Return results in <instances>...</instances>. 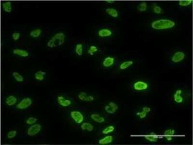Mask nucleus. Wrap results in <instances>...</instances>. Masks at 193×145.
<instances>
[{"mask_svg": "<svg viewBox=\"0 0 193 145\" xmlns=\"http://www.w3.org/2000/svg\"><path fill=\"white\" fill-rule=\"evenodd\" d=\"M176 25V22L172 19L161 18L152 21L151 27L156 30H168L173 29Z\"/></svg>", "mask_w": 193, "mask_h": 145, "instance_id": "1", "label": "nucleus"}, {"mask_svg": "<svg viewBox=\"0 0 193 145\" xmlns=\"http://www.w3.org/2000/svg\"><path fill=\"white\" fill-rule=\"evenodd\" d=\"M66 36L63 32H58L53 35L47 42L46 45L50 49L63 45L65 42Z\"/></svg>", "mask_w": 193, "mask_h": 145, "instance_id": "2", "label": "nucleus"}, {"mask_svg": "<svg viewBox=\"0 0 193 145\" xmlns=\"http://www.w3.org/2000/svg\"><path fill=\"white\" fill-rule=\"evenodd\" d=\"M132 88L136 91H144L149 89V84L144 80H138L133 84Z\"/></svg>", "mask_w": 193, "mask_h": 145, "instance_id": "3", "label": "nucleus"}, {"mask_svg": "<svg viewBox=\"0 0 193 145\" xmlns=\"http://www.w3.org/2000/svg\"><path fill=\"white\" fill-rule=\"evenodd\" d=\"M70 117L72 120L78 125H81L84 121V115L80 111L76 110L71 111Z\"/></svg>", "mask_w": 193, "mask_h": 145, "instance_id": "4", "label": "nucleus"}, {"mask_svg": "<svg viewBox=\"0 0 193 145\" xmlns=\"http://www.w3.org/2000/svg\"><path fill=\"white\" fill-rule=\"evenodd\" d=\"M32 103L33 100L30 98H24L15 105V107L18 109L20 110L26 109L30 107Z\"/></svg>", "mask_w": 193, "mask_h": 145, "instance_id": "5", "label": "nucleus"}, {"mask_svg": "<svg viewBox=\"0 0 193 145\" xmlns=\"http://www.w3.org/2000/svg\"><path fill=\"white\" fill-rule=\"evenodd\" d=\"M42 128V126L39 123H36L34 125H31L27 129V134L29 137L36 136L41 131Z\"/></svg>", "mask_w": 193, "mask_h": 145, "instance_id": "6", "label": "nucleus"}, {"mask_svg": "<svg viewBox=\"0 0 193 145\" xmlns=\"http://www.w3.org/2000/svg\"><path fill=\"white\" fill-rule=\"evenodd\" d=\"M186 57V55L182 51H177L174 52L171 56V62L173 63H178L183 61Z\"/></svg>", "mask_w": 193, "mask_h": 145, "instance_id": "7", "label": "nucleus"}, {"mask_svg": "<svg viewBox=\"0 0 193 145\" xmlns=\"http://www.w3.org/2000/svg\"><path fill=\"white\" fill-rule=\"evenodd\" d=\"M57 101L58 104L61 107H68L73 103L71 100L68 99L63 95H59L57 98Z\"/></svg>", "mask_w": 193, "mask_h": 145, "instance_id": "8", "label": "nucleus"}, {"mask_svg": "<svg viewBox=\"0 0 193 145\" xmlns=\"http://www.w3.org/2000/svg\"><path fill=\"white\" fill-rule=\"evenodd\" d=\"M79 100L81 101L85 102H92L95 100V98L91 95H88L86 92L84 91L80 92L77 95Z\"/></svg>", "mask_w": 193, "mask_h": 145, "instance_id": "9", "label": "nucleus"}, {"mask_svg": "<svg viewBox=\"0 0 193 145\" xmlns=\"http://www.w3.org/2000/svg\"><path fill=\"white\" fill-rule=\"evenodd\" d=\"M183 91L181 89H177L173 95V99L175 103L177 104H182L184 101Z\"/></svg>", "mask_w": 193, "mask_h": 145, "instance_id": "10", "label": "nucleus"}, {"mask_svg": "<svg viewBox=\"0 0 193 145\" xmlns=\"http://www.w3.org/2000/svg\"><path fill=\"white\" fill-rule=\"evenodd\" d=\"M116 59L113 56H107L102 61V65L104 68H110L115 64Z\"/></svg>", "mask_w": 193, "mask_h": 145, "instance_id": "11", "label": "nucleus"}, {"mask_svg": "<svg viewBox=\"0 0 193 145\" xmlns=\"http://www.w3.org/2000/svg\"><path fill=\"white\" fill-rule=\"evenodd\" d=\"M98 36L101 38H108L112 36L113 35V31L110 29L102 28L98 30Z\"/></svg>", "mask_w": 193, "mask_h": 145, "instance_id": "12", "label": "nucleus"}, {"mask_svg": "<svg viewBox=\"0 0 193 145\" xmlns=\"http://www.w3.org/2000/svg\"><path fill=\"white\" fill-rule=\"evenodd\" d=\"M12 52L14 54L21 57L26 58L30 56V53L28 51L22 49H13Z\"/></svg>", "mask_w": 193, "mask_h": 145, "instance_id": "13", "label": "nucleus"}, {"mask_svg": "<svg viewBox=\"0 0 193 145\" xmlns=\"http://www.w3.org/2000/svg\"><path fill=\"white\" fill-rule=\"evenodd\" d=\"M18 99L16 96L11 95L6 98L5 103L6 105L11 107L16 105L18 103Z\"/></svg>", "mask_w": 193, "mask_h": 145, "instance_id": "14", "label": "nucleus"}, {"mask_svg": "<svg viewBox=\"0 0 193 145\" xmlns=\"http://www.w3.org/2000/svg\"><path fill=\"white\" fill-rule=\"evenodd\" d=\"M113 141V137L112 135H107L105 137H102L99 140V145H105L111 144Z\"/></svg>", "mask_w": 193, "mask_h": 145, "instance_id": "15", "label": "nucleus"}, {"mask_svg": "<svg viewBox=\"0 0 193 145\" xmlns=\"http://www.w3.org/2000/svg\"><path fill=\"white\" fill-rule=\"evenodd\" d=\"M90 118L94 122L99 123H104L106 121L105 118L104 116L99 114L96 113L91 114L90 115Z\"/></svg>", "mask_w": 193, "mask_h": 145, "instance_id": "16", "label": "nucleus"}, {"mask_svg": "<svg viewBox=\"0 0 193 145\" xmlns=\"http://www.w3.org/2000/svg\"><path fill=\"white\" fill-rule=\"evenodd\" d=\"M175 130L173 129H168L164 132V136L168 141H171L173 139V137L175 134Z\"/></svg>", "mask_w": 193, "mask_h": 145, "instance_id": "17", "label": "nucleus"}, {"mask_svg": "<svg viewBox=\"0 0 193 145\" xmlns=\"http://www.w3.org/2000/svg\"><path fill=\"white\" fill-rule=\"evenodd\" d=\"M105 12L108 15L113 18H117L119 16V12L117 10L112 7H108L105 9Z\"/></svg>", "mask_w": 193, "mask_h": 145, "instance_id": "18", "label": "nucleus"}, {"mask_svg": "<svg viewBox=\"0 0 193 145\" xmlns=\"http://www.w3.org/2000/svg\"><path fill=\"white\" fill-rule=\"evenodd\" d=\"M80 127L82 131H86L89 132L93 131L94 129V125L88 122H83L81 124Z\"/></svg>", "mask_w": 193, "mask_h": 145, "instance_id": "19", "label": "nucleus"}, {"mask_svg": "<svg viewBox=\"0 0 193 145\" xmlns=\"http://www.w3.org/2000/svg\"><path fill=\"white\" fill-rule=\"evenodd\" d=\"M1 8L3 11L7 13H10L12 10V3L10 1H5L1 4Z\"/></svg>", "mask_w": 193, "mask_h": 145, "instance_id": "20", "label": "nucleus"}, {"mask_svg": "<svg viewBox=\"0 0 193 145\" xmlns=\"http://www.w3.org/2000/svg\"><path fill=\"white\" fill-rule=\"evenodd\" d=\"M144 138L147 141L150 142H156L159 139V137L154 133H151L144 136Z\"/></svg>", "mask_w": 193, "mask_h": 145, "instance_id": "21", "label": "nucleus"}, {"mask_svg": "<svg viewBox=\"0 0 193 145\" xmlns=\"http://www.w3.org/2000/svg\"><path fill=\"white\" fill-rule=\"evenodd\" d=\"M43 33V30L41 29H33L30 32L29 35L30 37L33 38H38L41 36Z\"/></svg>", "mask_w": 193, "mask_h": 145, "instance_id": "22", "label": "nucleus"}, {"mask_svg": "<svg viewBox=\"0 0 193 145\" xmlns=\"http://www.w3.org/2000/svg\"><path fill=\"white\" fill-rule=\"evenodd\" d=\"M46 75V72L42 71V70H39L35 73V79L37 81H43V80H44Z\"/></svg>", "mask_w": 193, "mask_h": 145, "instance_id": "23", "label": "nucleus"}, {"mask_svg": "<svg viewBox=\"0 0 193 145\" xmlns=\"http://www.w3.org/2000/svg\"><path fill=\"white\" fill-rule=\"evenodd\" d=\"M134 64V61L132 60L125 61L124 62H122L120 66H119V69L120 70H126Z\"/></svg>", "mask_w": 193, "mask_h": 145, "instance_id": "24", "label": "nucleus"}, {"mask_svg": "<svg viewBox=\"0 0 193 145\" xmlns=\"http://www.w3.org/2000/svg\"><path fill=\"white\" fill-rule=\"evenodd\" d=\"M75 52L79 56H82L84 53V46L82 43H78L75 46Z\"/></svg>", "mask_w": 193, "mask_h": 145, "instance_id": "25", "label": "nucleus"}, {"mask_svg": "<svg viewBox=\"0 0 193 145\" xmlns=\"http://www.w3.org/2000/svg\"><path fill=\"white\" fill-rule=\"evenodd\" d=\"M13 77H14V79L15 80V81L17 82H19V83H21V82H23L24 81V77L23 76L19 74V72H18L14 71L12 72Z\"/></svg>", "mask_w": 193, "mask_h": 145, "instance_id": "26", "label": "nucleus"}, {"mask_svg": "<svg viewBox=\"0 0 193 145\" xmlns=\"http://www.w3.org/2000/svg\"><path fill=\"white\" fill-rule=\"evenodd\" d=\"M115 129H116V128L115 126L113 125H109V126L105 127V128H104L102 130L101 133L104 135H107L110 134L111 133H113V132L115 131Z\"/></svg>", "mask_w": 193, "mask_h": 145, "instance_id": "27", "label": "nucleus"}, {"mask_svg": "<svg viewBox=\"0 0 193 145\" xmlns=\"http://www.w3.org/2000/svg\"><path fill=\"white\" fill-rule=\"evenodd\" d=\"M152 6V10L154 14H157V15H160V14H162L163 9L160 6H158L156 3H153Z\"/></svg>", "mask_w": 193, "mask_h": 145, "instance_id": "28", "label": "nucleus"}, {"mask_svg": "<svg viewBox=\"0 0 193 145\" xmlns=\"http://www.w3.org/2000/svg\"><path fill=\"white\" fill-rule=\"evenodd\" d=\"M98 51H99V49H98V47H96V46L94 45H92L89 47L87 51V53L90 56H93L95 54L98 52Z\"/></svg>", "mask_w": 193, "mask_h": 145, "instance_id": "29", "label": "nucleus"}, {"mask_svg": "<svg viewBox=\"0 0 193 145\" xmlns=\"http://www.w3.org/2000/svg\"><path fill=\"white\" fill-rule=\"evenodd\" d=\"M147 3L146 1H142L137 6V10L139 12H143L147 10Z\"/></svg>", "mask_w": 193, "mask_h": 145, "instance_id": "30", "label": "nucleus"}, {"mask_svg": "<svg viewBox=\"0 0 193 145\" xmlns=\"http://www.w3.org/2000/svg\"><path fill=\"white\" fill-rule=\"evenodd\" d=\"M193 0H182L178 2V4L181 7H187L192 4Z\"/></svg>", "mask_w": 193, "mask_h": 145, "instance_id": "31", "label": "nucleus"}, {"mask_svg": "<svg viewBox=\"0 0 193 145\" xmlns=\"http://www.w3.org/2000/svg\"><path fill=\"white\" fill-rule=\"evenodd\" d=\"M38 121V119L36 117L33 116H30L28 117L26 120V123L29 125H34Z\"/></svg>", "mask_w": 193, "mask_h": 145, "instance_id": "32", "label": "nucleus"}, {"mask_svg": "<svg viewBox=\"0 0 193 145\" xmlns=\"http://www.w3.org/2000/svg\"><path fill=\"white\" fill-rule=\"evenodd\" d=\"M17 135H18V131L17 130H12L8 132L6 135V137L9 139H11L17 137Z\"/></svg>", "mask_w": 193, "mask_h": 145, "instance_id": "33", "label": "nucleus"}, {"mask_svg": "<svg viewBox=\"0 0 193 145\" xmlns=\"http://www.w3.org/2000/svg\"><path fill=\"white\" fill-rule=\"evenodd\" d=\"M104 110L107 114H113L116 112V111L114 109L111 107L108 104L104 106Z\"/></svg>", "mask_w": 193, "mask_h": 145, "instance_id": "34", "label": "nucleus"}, {"mask_svg": "<svg viewBox=\"0 0 193 145\" xmlns=\"http://www.w3.org/2000/svg\"><path fill=\"white\" fill-rule=\"evenodd\" d=\"M136 114L140 119H143L146 118L147 114H146V112L142 110L141 111H139L138 112H137Z\"/></svg>", "mask_w": 193, "mask_h": 145, "instance_id": "35", "label": "nucleus"}, {"mask_svg": "<svg viewBox=\"0 0 193 145\" xmlns=\"http://www.w3.org/2000/svg\"><path fill=\"white\" fill-rule=\"evenodd\" d=\"M20 33L18 32H14L12 34L13 40L15 41H18L20 38Z\"/></svg>", "mask_w": 193, "mask_h": 145, "instance_id": "36", "label": "nucleus"}, {"mask_svg": "<svg viewBox=\"0 0 193 145\" xmlns=\"http://www.w3.org/2000/svg\"><path fill=\"white\" fill-rule=\"evenodd\" d=\"M108 104L111 107H112L116 111H117L118 109V106L116 102H113V101H110V102L108 103Z\"/></svg>", "mask_w": 193, "mask_h": 145, "instance_id": "37", "label": "nucleus"}, {"mask_svg": "<svg viewBox=\"0 0 193 145\" xmlns=\"http://www.w3.org/2000/svg\"><path fill=\"white\" fill-rule=\"evenodd\" d=\"M142 111H144V112H146V114H149V112H151V109L150 107H148V106H144L142 108Z\"/></svg>", "mask_w": 193, "mask_h": 145, "instance_id": "38", "label": "nucleus"}, {"mask_svg": "<svg viewBox=\"0 0 193 145\" xmlns=\"http://www.w3.org/2000/svg\"><path fill=\"white\" fill-rule=\"evenodd\" d=\"M106 2L108 3H110V4H113V3H115V1L113 0H107V1H106Z\"/></svg>", "mask_w": 193, "mask_h": 145, "instance_id": "39", "label": "nucleus"}]
</instances>
